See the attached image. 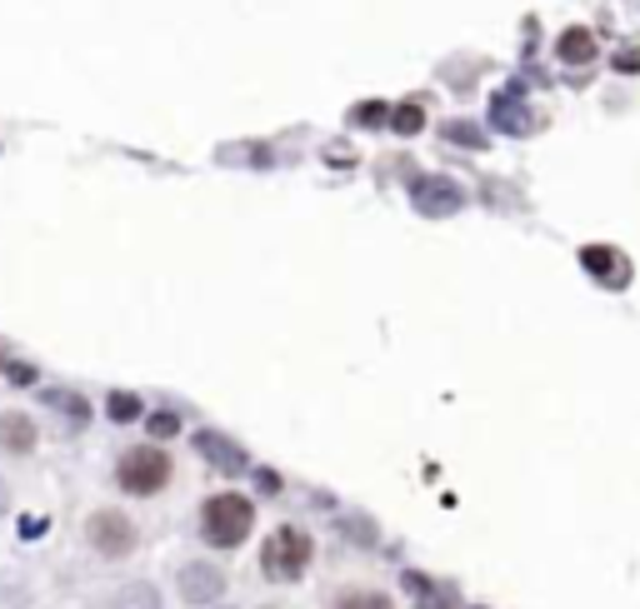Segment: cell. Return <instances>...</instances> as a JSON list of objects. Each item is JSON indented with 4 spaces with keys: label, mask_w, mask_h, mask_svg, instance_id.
I'll list each match as a JSON object with an SVG mask.
<instances>
[{
    "label": "cell",
    "mask_w": 640,
    "mask_h": 609,
    "mask_svg": "<svg viewBox=\"0 0 640 609\" xmlns=\"http://www.w3.org/2000/svg\"><path fill=\"white\" fill-rule=\"evenodd\" d=\"M525 110L521 106H510V100H496V126H506V130H531V120H521Z\"/></svg>",
    "instance_id": "cell-17"
},
{
    "label": "cell",
    "mask_w": 640,
    "mask_h": 609,
    "mask_svg": "<svg viewBox=\"0 0 640 609\" xmlns=\"http://www.w3.org/2000/svg\"><path fill=\"white\" fill-rule=\"evenodd\" d=\"M581 260H585V270H595V280H601V285H626L630 280L626 255H616V250L591 246V250H581Z\"/></svg>",
    "instance_id": "cell-10"
},
{
    "label": "cell",
    "mask_w": 640,
    "mask_h": 609,
    "mask_svg": "<svg viewBox=\"0 0 640 609\" xmlns=\"http://www.w3.org/2000/svg\"><path fill=\"white\" fill-rule=\"evenodd\" d=\"M151 434L155 440H170V434H180V415H151Z\"/></svg>",
    "instance_id": "cell-20"
},
{
    "label": "cell",
    "mask_w": 640,
    "mask_h": 609,
    "mask_svg": "<svg viewBox=\"0 0 640 609\" xmlns=\"http://www.w3.org/2000/svg\"><path fill=\"white\" fill-rule=\"evenodd\" d=\"M0 370H5V355H0Z\"/></svg>",
    "instance_id": "cell-24"
},
{
    "label": "cell",
    "mask_w": 640,
    "mask_h": 609,
    "mask_svg": "<svg viewBox=\"0 0 640 609\" xmlns=\"http://www.w3.org/2000/svg\"><path fill=\"white\" fill-rule=\"evenodd\" d=\"M335 609H395L391 595H380V589H345L335 599Z\"/></svg>",
    "instance_id": "cell-14"
},
{
    "label": "cell",
    "mask_w": 640,
    "mask_h": 609,
    "mask_svg": "<svg viewBox=\"0 0 640 609\" xmlns=\"http://www.w3.org/2000/svg\"><path fill=\"white\" fill-rule=\"evenodd\" d=\"M195 450H201V455L211 459L215 469H226V475H240V469H246V450H240V445H230L226 434H215V430L195 434Z\"/></svg>",
    "instance_id": "cell-8"
},
{
    "label": "cell",
    "mask_w": 640,
    "mask_h": 609,
    "mask_svg": "<svg viewBox=\"0 0 640 609\" xmlns=\"http://www.w3.org/2000/svg\"><path fill=\"white\" fill-rule=\"evenodd\" d=\"M46 399L56 405V410H66V415H71V425H85V415H91V410L81 405V399H75V395H60V390H56V395H46Z\"/></svg>",
    "instance_id": "cell-19"
},
{
    "label": "cell",
    "mask_w": 640,
    "mask_h": 609,
    "mask_svg": "<svg viewBox=\"0 0 640 609\" xmlns=\"http://www.w3.org/2000/svg\"><path fill=\"white\" fill-rule=\"evenodd\" d=\"M401 585L411 589L415 605H420V609H461V605H455L451 589L436 585V580H430V574H420V570H405V574H401Z\"/></svg>",
    "instance_id": "cell-9"
},
{
    "label": "cell",
    "mask_w": 640,
    "mask_h": 609,
    "mask_svg": "<svg viewBox=\"0 0 640 609\" xmlns=\"http://www.w3.org/2000/svg\"><path fill=\"white\" fill-rule=\"evenodd\" d=\"M391 126L401 130V135H415V130L426 126V110H420V106H401V110H391Z\"/></svg>",
    "instance_id": "cell-16"
},
{
    "label": "cell",
    "mask_w": 640,
    "mask_h": 609,
    "mask_svg": "<svg viewBox=\"0 0 640 609\" xmlns=\"http://www.w3.org/2000/svg\"><path fill=\"white\" fill-rule=\"evenodd\" d=\"M221 609H230V605H221Z\"/></svg>",
    "instance_id": "cell-26"
},
{
    "label": "cell",
    "mask_w": 640,
    "mask_h": 609,
    "mask_svg": "<svg viewBox=\"0 0 640 609\" xmlns=\"http://www.w3.org/2000/svg\"><path fill=\"white\" fill-rule=\"evenodd\" d=\"M170 475H176V465H170L166 450H155V445H131L116 459V485L126 494H141V500L166 490Z\"/></svg>",
    "instance_id": "cell-3"
},
{
    "label": "cell",
    "mask_w": 640,
    "mask_h": 609,
    "mask_svg": "<svg viewBox=\"0 0 640 609\" xmlns=\"http://www.w3.org/2000/svg\"><path fill=\"white\" fill-rule=\"evenodd\" d=\"M106 415L116 425H131V420H141V399H135V395H110L106 399Z\"/></svg>",
    "instance_id": "cell-15"
},
{
    "label": "cell",
    "mask_w": 640,
    "mask_h": 609,
    "mask_svg": "<svg viewBox=\"0 0 640 609\" xmlns=\"http://www.w3.org/2000/svg\"><path fill=\"white\" fill-rule=\"evenodd\" d=\"M461 186L446 176H426V180H415V211L420 215H455L461 211Z\"/></svg>",
    "instance_id": "cell-6"
},
{
    "label": "cell",
    "mask_w": 640,
    "mask_h": 609,
    "mask_svg": "<svg viewBox=\"0 0 640 609\" xmlns=\"http://www.w3.org/2000/svg\"><path fill=\"white\" fill-rule=\"evenodd\" d=\"M106 609H161V589L151 580H131V585H120L106 599Z\"/></svg>",
    "instance_id": "cell-11"
},
{
    "label": "cell",
    "mask_w": 640,
    "mask_h": 609,
    "mask_svg": "<svg viewBox=\"0 0 640 609\" xmlns=\"http://www.w3.org/2000/svg\"><path fill=\"white\" fill-rule=\"evenodd\" d=\"M36 420H31V415H21V410H5L0 415V450H5V455H31V450H36Z\"/></svg>",
    "instance_id": "cell-7"
},
{
    "label": "cell",
    "mask_w": 640,
    "mask_h": 609,
    "mask_svg": "<svg viewBox=\"0 0 640 609\" xmlns=\"http://www.w3.org/2000/svg\"><path fill=\"white\" fill-rule=\"evenodd\" d=\"M616 71H640V50H626V56H616Z\"/></svg>",
    "instance_id": "cell-22"
},
{
    "label": "cell",
    "mask_w": 640,
    "mask_h": 609,
    "mask_svg": "<svg viewBox=\"0 0 640 609\" xmlns=\"http://www.w3.org/2000/svg\"><path fill=\"white\" fill-rule=\"evenodd\" d=\"M310 560H316V539H310L300 525L271 529L265 545H261V570H265V580H275V585H296L300 574L310 570Z\"/></svg>",
    "instance_id": "cell-2"
},
{
    "label": "cell",
    "mask_w": 640,
    "mask_h": 609,
    "mask_svg": "<svg viewBox=\"0 0 640 609\" xmlns=\"http://www.w3.org/2000/svg\"><path fill=\"white\" fill-rule=\"evenodd\" d=\"M471 609H486V605H471Z\"/></svg>",
    "instance_id": "cell-25"
},
{
    "label": "cell",
    "mask_w": 640,
    "mask_h": 609,
    "mask_svg": "<svg viewBox=\"0 0 640 609\" xmlns=\"http://www.w3.org/2000/svg\"><path fill=\"white\" fill-rule=\"evenodd\" d=\"M256 529V504L236 490H221L201 504V539L211 550H240Z\"/></svg>",
    "instance_id": "cell-1"
},
{
    "label": "cell",
    "mask_w": 640,
    "mask_h": 609,
    "mask_svg": "<svg viewBox=\"0 0 640 609\" xmlns=\"http://www.w3.org/2000/svg\"><path fill=\"white\" fill-rule=\"evenodd\" d=\"M85 545H91L100 560H126V554H135V545H141V529H135L131 515H120V510H95V515L85 520Z\"/></svg>",
    "instance_id": "cell-4"
},
{
    "label": "cell",
    "mask_w": 640,
    "mask_h": 609,
    "mask_svg": "<svg viewBox=\"0 0 640 609\" xmlns=\"http://www.w3.org/2000/svg\"><path fill=\"white\" fill-rule=\"evenodd\" d=\"M335 525H341V529H345V535L356 539L360 550H376V545H380V529H376V525H370V520H366V515H341V520H335Z\"/></svg>",
    "instance_id": "cell-13"
},
{
    "label": "cell",
    "mask_w": 640,
    "mask_h": 609,
    "mask_svg": "<svg viewBox=\"0 0 640 609\" xmlns=\"http://www.w3.org/2000/svg\"><path fill=\"white\" fill-rule=\"evenodd\" d=\"M451 141H465V145H481V135H475L471 126H451Z\"/></svg>",
    "instance_id": "cell-21"
},
{
    "label": "cell",
    "mask_w": 640,
    "mask_h": 609,
    "mask_svg": "<svg viewBox=\"0 0 640 609\" xmlns=\"http://www.w3.org/2000/svg\"><path fill=\"white\" fill-rule=\"evenodd\" d=\"M560 60H570V65H576V60H595V36L591 31H566V36H560Z\"/></svg>",
    "instance_id": "cell-12"
},
{
    "label": "cell",
    "mask_w": 640,
    "mask_h": 609,
    "mask_svg": "<svg viewBox=\"0 0 640 609\" xmlns=\"http://www.w3.org/2000/svg\"><path fill=\"white\" fill-rule=\"evenodd\" d=\"M356 126H391V106H376V100L356 106Z\"/></svg>",
    "instance_id": "cell-18"
},
{
    "label": "cell",
    "mask_w": 640,
    "mask_h": 609,
    "mask_svg": "<svg viewBox=\"0 0 640 609\" xmlns=\"http://www.w3.org/2000/svg\"><path fill=\"white\" fill-rule=\"evenodd\" d=\"M11 510V490H5V480H0V515Z\"/></svg>",
    "instance_id": "cell-23"
},
{
    "label": "cell",
    "mask_w": 640,
    "mask_h": 609,
    "mask_svg": "<svg viewBox=\"0 0 640 609\" xmlns=\"http://www.w3.org/2000/svg\"><path fill=\"white\" fill-rule=\"evenodd\" d=\"M176 589H180L186 605L211 609V605H221V595H226V574H221V564H211V560H190L176 570Z\"/></svg>",
    "instance_id": "cell-5"
}]
</instances>
